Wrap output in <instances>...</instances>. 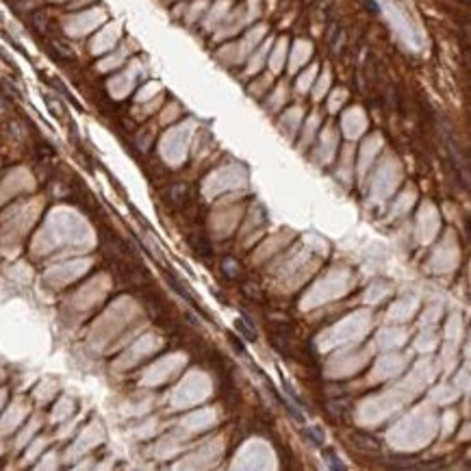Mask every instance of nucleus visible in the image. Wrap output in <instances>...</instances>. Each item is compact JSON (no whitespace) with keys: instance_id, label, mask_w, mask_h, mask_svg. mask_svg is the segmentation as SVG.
I'll use <instances>...</instances> for the list:
<instances>
[{"instance_id":"3","label":"nucleus","mask_w":471,"mask_h":471,"mask_svg":"<svg viewBox=\"0 0 471 471\" xmlns=\"http://www.w3.org/2000/svg\"><path fill=\"white\" fill-rule=\"evenodd\" d=\"M234 326H237V330H239L241 335L246 337L248 341H254V337H256V335H254V330H252V328H248V326H246V321H243V319H237V321H234Z\"/></svg>"},{"instance_id":"4","label":"nucleus","mask_w":471,"mask_h":471,"mask_svg":"<svg viewBox=\"0 0 471 471\" xmlns=\"http://www.w3.org/2000/svg\"><path fill=\"white\" fill-rule=\"evenodd\" d=\"M33 24L39 28V33H46V31H48V20H46L44 13H35L33 15Z\"/></svg>"},{"instance_id":"8","label":"nucleus","mask_w":471,"mask_h":471,"mask_svg":"<svg viewBox=\"0 0 471 471\" xmlns=\"http://www.w3.org/2000/svg\"><path fill=\"white\" fill-rule=\"evenodd\" d=\"M367 7H369V11H373V13H378L380 9H378V5L373 3V0H367Z\"/></svg>"},{"instance_id":"5","label":"nucleus","mask_w":471,"mask_h":471,"mask_svg":"<svg viewBox=\"0 0 471 471\" xmlns=\"http://www.w3.org/2000/svg\"><path fill=\"white\" fill-rule=\"evenodd\" d=\"M308 438L313 441V445H317V448H321V443H323V434L321 432H317V430H306L304 432Z\"/></svg>"},{"instance_id":"9","label":"nucleus","mask_w":471,"mask_h":471,"mask_svg":"<svg viewBox=\"0 0 471 471\" xmlns=\"http://www.w3.org/2000/svg\"><path fill=\"white\" fill-rule=\"evenodd\" d=\"M232 345L237 347L239 352H243V345H241V341H239V337H232Z\"/></svg>"},{"instance_id":"1","label":"nucleus","mask_w":471,"mask_h":471,"mask_svg":"<svg viewBox=\"0 0 471 471\" xmlns=\"http://www.w3.org/2000/svg\"><path fill=\"white\" fill-rule=\"evenodd\" d=\"M163 274H165V280L169 282V285H172V289L176 291V293H178V296H183V298H185V300H187V302H189V304H191L193 308H198V311H202V306L198 304V300H196V298H193V296L189 293V291H187V287L183 285V282H181V280H178V278H176V276H174V274H169V272H163Z\"/></svg>"},{"instance_id":"6","label":"nucleus","mask_w":471,"mask_h":471,"mask_svg":"<svg viewBox=\"0 0 471 471\" xmlns=\"http://www.w3.org/2000/svg\"><path fill=\"white\" fill-rule=\"evenodd\" d=\"M323 454L328 456V462H330V467H332V469H343V465L339 462V458L335 456V452H332V450H323Z\"/></svg>"},{"instance_id":"7","label":"nucleus","mask_w":471,"mask_h":471,"mask_svg":"<svg viewBox=\"0 0 471 471\" xmlns=\"http://www.w3.org/2000/svg\"><path fill=\"white\" fill-rule=\"evenodd\" d=\"M282 385H285V391H287V393H289L291 397H293V402H296V404H300V406H302V400H300V397H298V393L293 391V387H291V385L287 382V380H282Z\"/></svg>"},{"instance_id":"2","label":"nucleus","mask_w":471,"mask_h":471,"mask_svg":"<svg viewBox=\"0 0 471 471\" xmlns=\"http://www.w3.org/2000/svg\"><path fill=\"white\" fill-rule=\"evenodd\" d=\"M50 46H52V50H56V52H59V54L63 56V59H72V56H74V52H72V48H68L63 42H59V39H52Z\"/></svg>"}]
</instances>
